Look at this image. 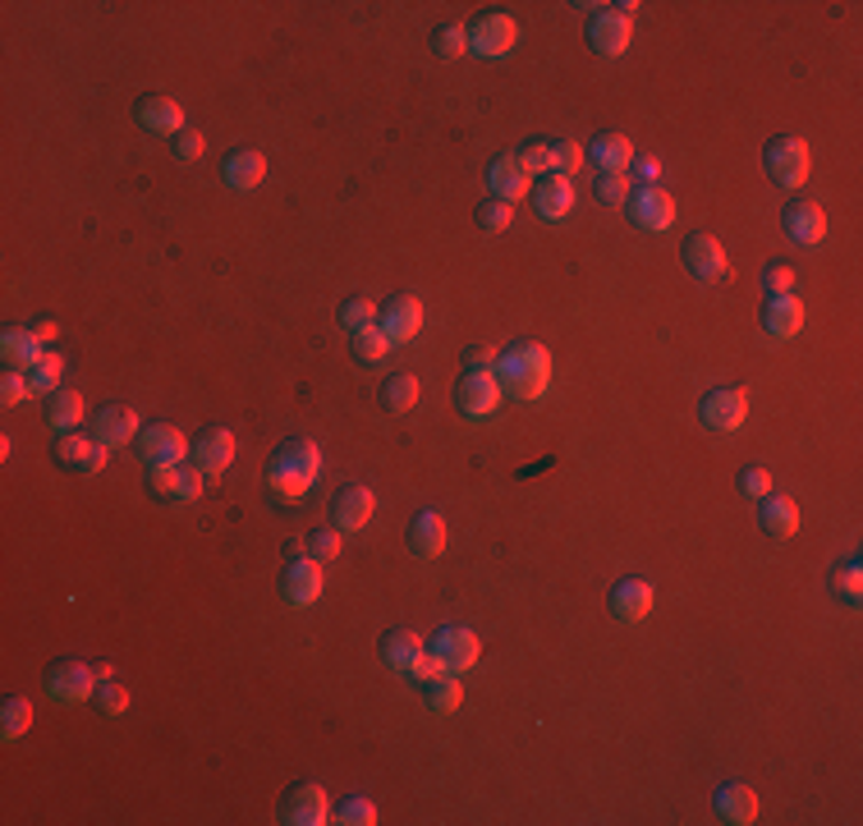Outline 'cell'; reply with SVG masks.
Returning <instances> with one entry per match:
<instances>
[{"label": "cell", "instance_id": "obj_1", "mask_svg": "<svg viewBox=\"0 0 863 826\" xmlns=\"http://www.w3.org/2000/svg\"><path fill=\"white\" fill-rule=\"evenodd\" d=\"M317 473H322V450H317V441H285L276 455L267 460V492L276 496V501H285V505H294V501H304L308 496V486L317 482Z\"/></svg>", "mask_w": 863, "mask_h": 826}, {"label": "cell", "instance_id": "obj_2", "mask_svg": "<svg viewBox=\"0 0 863 826\" xmlns=\"http://www.w3.org/2000/svg\"><path fill=\"white\" fill-rule=\"evenodd\" d=\"M497 382L510 400H538L547 395L551 386V354L547 345H533V341H519L510 350H501L497 358Z\"/></svg>", "mask_w": 863, "mask_h": 826}, {"label": "cell", "instance_id": "obj_3", "mask_svg": "<svg viewBox=\"0 0 863 826\" xmlns=\"http://www.w3.org/2000/svg\"><path fill=\"white\" fill-rule=\"evenodd\" d=\"M763 170L781 184V189H804V179L813 170V157H808V142L800 134H781L763 147Z\"/></svg>", "mask_w": 863, "mask_h": 826}, {"label": "cell", "instance_id": "obj_4", "mask_svg": "<svg viewBox=\"0 0 863 826\" xmlns=\"http://www.w3.org/2000/svg\"><path fill=\"white\" fill-rule=\"evenodd\" d=\"M464 32H469V51L478 60H506L514 51V42H519V23L510 14H501V10L478 14Z\"/></svg>", "mask_w": 863, "mask_h": 826}, {"label": "cell", "instance_id": "obj_5", "mask_svg": "<svg viewBox=\"0 0 863 826\" xmlns=\"http://www.w3.org/2000/svg\"><path fill=\"white\" fill-rule=\"evenodd\" d=\"M625 216L634 230H644V235H666L670 225H675V203L670 194H661L657 184H644V189H634L625 198Z\"/></svg>", "mask_w": 863, "mask_h": 826}, {"label": "cell", "instance_id": "obj_6", "mask_svg": "<svg viewBox=\"0 0 863 826\" xmlns=\"http://www.w3.org/2000/svg\"><path fill=\"white\" fill-rule=\"evenodd\" d=\"M432 657L441 661V670H445V675H464V670H473V666H478L482 643H478V633H473V629H464V625H445V629H437V633H432Z\"/></svg>", "mask_w": 863, "mask_h": 826}, {"label": "cell", "instance_id": "obj_7", "mask_svg": "<svg viewBox=\"0 0 863 826\" xmlns=\"http://www.w3.org/2000/svg\"><path fill=\"white\" fill-rule=\"evenodd\" d=\"M189 436H184L175 423H147L138 432V460L147 469H157V464H184L189 460Z\"/></svg>", "mask_w": 863, "mask_h": 826}, {"label": "cell", "instance_id": "obj_8", "mask_svg": "<svg viewBox=\"0 0 863 826\" xmlns=\"http://www.w3.org/2000/svg\"><path fill=\"white\" fill-rule=\"evenodd\" d=\"M680 262H685V272L698 281V285H717L730 276V257L726 248L717 244V235H689L685 248H680Z\"/></svg>", "mask_w": 863, "mask_h": 826}, {"label": "cell", "instance_id": "obj_9", "mask_svg": "<svg viewBox=\"0 0 863 826\" xmlns=\"http://www.w3.org/2000/svg\"><path fill=\"white\" fill-rule=\"evenodd\" d=\"M203 473L194 464H157L147 469V486H153L157 501H170V505H189L203 496Z\"/></svg>", "mask_w": 863, "mask_h": 826}, {"label": "cell", "instance_id": "obj_10", "mask_svg": "<svg viewBox=\"0 0 863 826\" xmlns=\"http://www.w3.org/2000/svg\"><path fill=\"white\" fill-rule=\"evenodd\" d=\"M97 685H101V675L88 661H56L47 670V694L56 702H92Z\"/></svg>", "mask_w": 863, "mask_h": 826}, {"label": "cell", "instance_id": "obj_11", "mask_svg": "<svg viewBox=\"0 0 863 826\" xmlns=\"http://www.w3.org/2000/svg\"><path fill=\"white\" fill-rule=\"evenodd\" d=\"M698 419L707 432H739L744 419H748V395L739 386H717L707 391L703 404H698Z\"/></svg>", "mask_w": 863, "mask_h": 826}, {"label": "cell", "instance_id": "obj_12", "mask_svg": "<svg viewBox=\"0 0 863 826\" xmlns=\"http://www.w3.org/2000/svg\"><path fill=\"white\" fill-rule=\"evenodd\" d=\"M281 597H285L294 611L313 607L317 597H322V560H313V555H294L290 566H285V574H281Z\"/></svg>", "mask_w": 863, "mask_h": 826}, {"label": "cell", "instance_id": "obj_13", "mask_svg": "<svg viewBox=\"0 0 863 826\" xmlns=\"http://www.w3.org/2000/svg\"><path fill=\"white\" fill-rule=\"evenodd\" d=\"M235 460V432L231 427H207L194 445H189V464L203 473V478H220Z\"/></svg>", "mask_w": 863, "mask_h": 826}, {"label": "cell", "instance_id": "obj_14", "mask_svg": "<svg viewBox=\"0 0 863 826\" xmlns=\"http://www.w3.org/2000/svg\"><path fill=\"white\" fill-rule=\"evenodd\" d=\"M501 404V382L497 372H464L460 386H455V409L464 419H487Z\"/></svg>", "mask_w": 863, "mask_h": 826}, {"label": "cell", "instance_id": "obj_15", "mask_svg": "<svg viewBox=\"0 0 863 826\" xmlns=\"http://www.w3.org/2000/svg\"><path fill=\"white\" fill-rule=\"evenodd\" d=\"M629 37H634V23H629L616 6L597 10V14L588 19V47H592L597 56H625V51H629Z\"/></svg>", "mask_w": 863, "mask_h": 826}, {"label": "cell", "instance_id": "obj_16", "mask_svg": "<svg viewBox=\"0 0 863 826\" xmlns=\"http://www.w3.org/2000/svg\"><path fill=\"white\" fill-rule=\"evenodd\" d=\"M377 326L386 331L391 345L414 341V335L423 331V298H414V294H395L391 304L377 313Z\"/></svg>", "mask_w": 863, "mask_h": 826}, {"label": "cell", "instance_id": "obj_17", "mask_svg": "<svg viewBox=\"0 0 863 826\" xmlns=\"http://www.w3.org/2000/svg\"><path fill=\"white\" fill-rule=\"evenodd\" d=\"M372 510H377V496L372 486H341V496L331 501V523L341 533H359L372 523Z\"/></svg>", "mask_w": 863, "mask_h": 826}, {"label": "cell", "instance_id": "obj_18", "mask_svg": "<svg viewBox=\"0 0 863 826\" xmlns=\"http://www.w3.org/2000/svg\"><path fill=\"white\" fill-rule=\"evenodd\" d=\"M281 813H285L290 826H322V822H331V804H326L322 785H294V790L285 795V804H281Z\"/></svg>", "mask_w": 863, "mask_h": 826}, {"label": "cell", "instance_id": "obj_19", "mask_svg": "<svg viewBox=\"0 0 863 826\" xmlns=\"http://www.w3.org/2000/svg\"><path fill=\"white\" fill-rule=\"evenodd\" d=\"M423 657H428V648H423V638H419V633H409V629H391V633L382 638V661H386L395 675H404V680H414L419 666H423Z\"/></svg>", "mask_w": 863, "mask_h": 826}, {"label": "cell", "instance_id": "obj_20", "mask_svg": "<svg viewBox=\"0 0 863 826\" xmlns=\"http://www.w3.org/2000/svg\"><path fill=\"white\" fill-rule=\"evenodd\" d=\"M781 225H785V235H791V244L813 248V244H822V235H827V212H822L817 203H791L781 216Z\"/></svg>", "mask_w": 863, "mask_h": 826}, {"label": "cell", "instance_id": "obj_21", "mask_svg": "<svg viewBox=\"0 0 863 826\" xmlns=\"http://www.w3.org/2000/svg\"><path fill=\"white\" fill-rule=\"evenodd\" d=\"M138 436V413L125 409V404H110L101 413H92V441L106 445V450H116V445H129Z\"/></svg>", "mask_w": 863, "mask_h": 826}, {"label": "cell", "instance_id": "obj_22", "mask_svg": "<svg viewBox=\"0 0 863 826\" xmlns=\"http://www.w3.org/2000/svg\"><path fill=\"white\" fill-rule=\"evenodd\" d=\"M800 326H804L800 294H772L763 304V331L772 335V341H791V335H800Z\"/></svg>", "mask_w": 863, "mask_h": 826}, {"label": "cell", "instance_id": "obj_23", "mask_svg": "<svg viewBox=\"0 0 863 826\" xmlns=\"http://www.w3.org/2000/svg\"><path fill=\"white\" fill-rule=\"evenodd\" d=\"M529 198H533L538 216L560 220V216H570V207H575V179L551 170V175H542V179H538V189H533Z\"/></svg>", "mask_w": 863, "mask_h": 826}, {"label": "cell", "instance_id": "obj_24", "mask_svg": "<svg viewBox=\"0 0 863 826\" xmlns=\"http://www.w3.org/2000/svg\"><path fill=\"white\" fill-rule=\"evenodd\" d=\"M653 602H657V592H653V583H644V579H620V583L611 588V616L625 620V625L644 620V616L653 611Z\"/></svg>", "mask_w": 863, "mask_h": 826}, {"label": "cell", "instance_id": "obj_25", "mask_svg": "<svg viewBox=\"0 0 863 826\" xmlns=\"http://www.w3.org/2000/svg\"><path fill=\"white\" fill-rule=\"evenodd\" d=\"M487 184H492V194L501 198V203H519V198H529L533 194V179L523 175V166H519V157H497L492 166H487Z\"/></svg>", "mask_w": 863, "mask_h": 826}, {"label": "cell", "instance_id": "obj_26", "mask_svg": "<svg viewBox=\"0 0 863 826\" xmlns=\"http://www.w3.org/2000/svg\"><path fill=\"white\" fill-rule=\"evenodd\" d=\"M262 175H267V157L253 153V147H239V153H231V157H225V166H220L225 189H235V194L257 189Z\"/></svg>", "mask_w": 863, "mask_h": 826}, {"label": "cell", "instance_id": "obj_27", "mask_svg": "<svg viewBox=\"0 0 863 826\" xmlns=\"http://www.w3.org/2000/svg\"><path fill=\"white\" fill-rule=\"evenodd\" d=\"M138 125H143L147 134H166V138H175V134H184V106H179L175 97H143V101H138Z\"/></svg>", "mask_w": 863, "mask_h": 826}, {"label": "cell", "instance_id": "obj_28", "mask_svg": "<svg viewBox=\"0 0 863 826\" xmlns=\"http://www.w3.org/2000/svg\"><path fill=\"white\" fill-rule=\"evenodd\" d=\"M56 460L65 464V469H73V473H101L106 469V445H97L92 436H60V445H56Z\"/></svg>", "mask_w": 863, "mask_h": 826}, {"label": "cell", "instance_id": "obj_29", "mask_svg": "<svg viewBox=\"0 0 863 826\" xmlns=\"http://www.w3.org/2000/svg\"><path fill=\"white\" fill-rule=\"evenodd\" d=\"M758 523H763V533H767V538L785 542V538H795V533H800V505H795L791 496L767 492V496H763V510H758Z\"/></svg>", "mask_w": 863, "mask_h": 826}, {"label": "cell", "instance_id": "obj_30", "mask_svg": "<svg viewBox=\"0 0 863 826\" xmlns=\"http://www.w3.org/2000/svg\"><path fill=\"white\" fill-rule=\"evenodd\" d=\"M588 161H597L602 166V175H625L629 166H634V147H629V138L625 134H597L592 142H588Z\"/></svg>", "mask_w": 863, "mask_h": 826}, {"label": "cell", "instance_id": "obj_31", "mask_svg": "<svg viewBox=\"0 0 863 826\" xmlns=\"http://www.w3.org/2000/svg\"><path fill=\"white\" fill-rule=\"evenodd\" d=\"M712 804H717V817L730 822V826H748V822L758 817V795H754V785H739V780H735V785H722Z\"/></svg>", "mask_w": 863, "mask_h": 826}, {"label": "cell", "instance_id": "obj_32", "mask_svg": "<svg viewBox=\"0 0 863 826\" xmlns=\"http://www.w3.org/2000/svg\"><path fill=\"white\" fill-rule=\"evenodd\" d=\"M409 551L423 555V560H437L445 551V519L437 510H423L414 523H409Z\"/></svg>", "mask_w": 863, "mask_h": 826}, {"label": "cell", "instance_id": "obj_33", "mask_svg": "<svg viewBox=\"0 0 863 826\" xmlns=\"http://www.w3.org/2000/svg\"><path fill=\"white\" fill-rule=\"evenodd\" d=\"M0 354H6V363L14 367V372H28V367H37L42 363V341H37V331H23V326H14V331H6L0 335Z\"/></svg>", "mask_w": 863, "mask_h": 826}, {"label": "cell", "instance_id": "obj_34", "mask_svg": "<svg viewBox=\"0 0 863 826\" xmlns=\"http://www.w3.org/2000/svg\"><path fill=\"white\" fill-rule=\"evenodd\" d=\"M47 423H51L60 436H69L73 427L84 423V395H79V391H56V395H51V409H47Z\"/></svg>", "mask_w": 863, "mask_h": 826}, {"label": "cell", "instance_id": "obj_35", "mask_svg": "<svg viewBox=\"0 0 863 826\" xmlns=\"http://www.w3.org/2000/svg\"><path fill=\"white\" fill-rule=\"evenodd\" d=\"M460 698H464L460 675H437V680L423 685V702H428L432 711H441V717H450V711L460 707Z\"/></svg>", "mask_w": 863, "mask_h": 826}, {"label": "cell", "instance_id": "obj_36", "mask_svg": "<svg viewBox=\"0 0 863 826\" xmlns=\"http://www.w3.org/2000/svg\"><path fill=\"white\" fill-rule=\"evenodd\" d=\"M382 404L391 413H409L419 404V377H409V372H395V377L382 382Z\"/></svg>", "mask_w": 863, "mask_h": 826}, {"label": "cell", "instance_id": "obj_37", "mask_svg": "<svg viewBox=\"0 0 863 826\" xmlns=\"http://www.w3.org/2000/svg\"><path fill=\"white\" fill-rule=\"evenodd\" d=\"M60 377H65V358L60 354H42V363L28 367V391L32 395H56Z\"/></svg>", "mask_w": 863, "mask_h": 826}, {"label": "cell", "instance_id": "obj_38", "mask_svg": "<svg viewBox=\"0 0 863 826\" xmlns=\"http://www.w3.org/2000/svg\"><path fill=\"white\" fill-rule=\"evenodd\" d=\"M28 730H32V702L6 698V707H0V739H23Z\"/></svg>", "mask_w": 863, "mask_h": 826}, {"label": "cell", "instance_id": "obj_39", "mask_svg": "<svg viewBox=\"0 0 863 826\" xmlns=\"http://www.w3.org/2000/svg\"><path fill=\"white\" fill-rule=\"evenodd\" d=\"M832 592L845 607H859V597H863V566L859 560H841V566L832 570Z\"/></svg>", "mask_w": 863, "mask_h": 826}, {"label": "cell", "instance_id": "obj_40", "mask_svg": "<svg viewBox=\"0 0 863 826\" xmlns=\"http://www.w3.org/2000/svg\"><path fill=\"white\" fill-rule=\"evenodd\" d=\"M514 157H519V166H523V175H529V179H533V175L542 179V175H551V170H556V153H551V142H538V138H533V142H523Z\"/></svg>", "mask_w": 863, "mask_h": 826}, {"label": "cell", "instance_id": "obj_41", "mask_svg": "<svg viewBox=\"0 0 863 826\" xmlns=\"http://www.w3.org/2000/svg\"><path fill=\"white\" fill-rule=\"evenodd\" d=\"M391 354V341L382 326H367V331H354V358L359 363H382Z\"/></svg>", "mask_w": 863, "mask_h": 826}, {"label": "cell", "instance_id": "obj_42", "mask_svg": "<svg viewBox=\"0 0 863 826\" xmlns=\"http://www.w3.org/2000/svg\"><path fill=\"white\" fill-rule=\"evenodd\" d=\"M510 220H514V207H510V203H501V198L478 203V225H482L487 235H506Z\"/></svg>", "mask_w": 863, "mask_h": 826}, {"label": "cell", "instance_id": "obj_43", "mask_svg": "<svg viewBox=\"0 0 863 826\" xmlns=\"http://www.w3.org/2000/svg\"><path fill=\"white\" fill-rule=\"evenodd\" d=\"M331 822H341V826H372V822H377V804H372V799H359V795H350L341 808L331 813Z\"/></svg>", "mask_w": 863, "mask_h": 826}, {"label": "cell", "instance_id": "obj_44", "mask_svg": "<svg viewBox=\"0 0 863 826\" xmlns=\"http://www.w3.org/2000/svg\"><path fill=\"white\" fill-rule=\"evenodd\" d=\"M432 51H437L441 60H460V56L469 51V32H464L460 23H445V28L432 37Z\"/></svg>", "mask_w": 863, "mask_h": 826}, {"label": "cell", "instance_id": "obj_45", "mask_svg": "<svg viewBox=\"0 0 863 826\" xmlns=\"http://www.w3.org/2000/svg\"><path fill=\"white\" fill-rule=\"evenodd\" d=\"M551 153H556V175H579L583 161H588V147H579L575 138L551 142Z\"/></svg>", "mask_w": 863, "mask_h": 826}, {"label": "cell", "instance_id": "obj_46", "mask_svg": "<svg viewBox=\"0 0 863 826\" xmlns=\"http://www.w3.org/2000/svg\"><path fill=\"white\" fill-rule=\"evenodd\" d=\"M341 326H345V331H367V326H377V308H372L367 298H345V304H341Z\"/></svg>", "mask_w": 863, "mask_h": 826}, {"label": "cell", "instance_id": "obj_47", "mask_svg": "<svg viewBox=\"0 0 863 826\" xmlns=\"http://www.w3.org/2000/svg\"><path fill=\"white\" fill-rule=\"evenodd\" d=\"M92 707L101 711V717H125V707H129V694H125L120 685L101 680V685H97V694H92Z\"/></svg>", "mask_w": 863, "mask_h": 826}, {"label": "cell", "instance_id": "obj_48", "mask_svg": "<svg viewBox=\"0 0 863 826\" xmlns=\"http://www.w3.org/2000/svg\"><path fill=\"white\" fill-rule=\"evenodd\" d=\"M592 198L602 203V207H620V203L629 198L625 175H602V179H597V189H592Z\"/></svg>", "mask_w": 863, "mask_h": 826}, {"label": "cell", "instance_id": "obj_49", "mask_svg": "<svg viewBox=\"0 0 863 826\" xmlns=\"http://www.w3.org/2000/svg\"><path fill=\"white\" fill-rule=\"evenodd\" d=\"M308 555H313V560H322V566H326V560L341 555V529H317V533L308 538Z\"/></svg>", "mask_w": 863, "mask_h": 826}, {"label": "cell", "instance_id": "obj_50", "mask_svg": "<svg viewBox=\"0 0 863 826\" xmlns=\"http://www.w3.org/2000/svg\"><path fill=\"white\" fill-rule=\"evenodd\" d=\"M739 492H744V496H754V501H763V496L772 492V473H767L763 464H748V469L739 473Z\"/></svg>", "mask_w": 863, "mask_h": 826}, {"label": "cell", "instance_id": "obj_51", "mask_svg": "<svg viewBox=\"0 0 863 826\" xmlns=\"http://www.w3.org/2000/svg\"><path fill=\"white\" fill-rule=\"evenodd\" d=\"M32 391H28V372H6V382H0V404H6V409H14V404H23Z\"/></svg>", "mask_w": 863, "mask_h": 826}, {"label": "cell", "instance_id": "obj_52", "mask_svg": "<svg viewBox=\"0 0 863 826\" xmlns=\"http://www.w3.org/2000/svg\"><path fill=\"white\" fill-rule=\"evenodd\" d=\"M175 157H179V161H198V157H203V134H198V129L175 134Z\"/></svg>", "mask_w": 863, "mask_h": 826}, {"label": "cell", "instance_id": "obj_53", "mask_svg": "<svg viewBox=\"0 0 863 826\" xmlns=\"http://www.w3.org/2000/svg\"><path fill=\"white\" fill-rule=\"evenodd\" d=\"M791 289H795V272L776 262V267L767 272V294H791Z\"/></svg>", "mask_w": 863, "mask_h": 826}, {"label": "cell", "instance_id": "obj_54", "mask_svg": "<svg viewBox=\"0 0 863 826\" xmlns=\"http://www.w3.org/2000/svg\"><path fill=\"white\" fill-rule=\"evenodd\" d=\"M497 358H501V354H497L492 345H478L464 363H469V372H492V367H497Z\"/></svg>", "mask_w": 863, "mask_h": 826}, {"label": "cell", "instance_id": "obj_55", "mask_svg": "<svg viewBox=\"0 0 863 826\" xmlns=\"http://www.w3.org/2000/svg\"><path fill=\"white\" fill-rule=\"evenodd\" d=\"M634 175H639L644 184H657L661 179V161L657 157H634Z\"/></svg>", "mask_w": 863, "mask_h": 826}, {"label": "cell", "instance_id": "obj_56", "mask_svg": "<svg viewBox=\"0 0 863 826\" xmlns=\"http://www.w3.org/2000/svg\"><path fill=\"white\" fill-rule=\"evenodd\" d=\"M32 331H37V341H56V322H37Z\"/></svg>", "mask_w": 863, "mask_h": 826}]
</instances>
